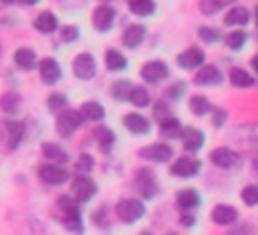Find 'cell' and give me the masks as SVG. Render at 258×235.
Segmentation results:
<instances>
[{
	"instance_id": "6da1fadb",
	"label": "cell",
	"mask_w": 258,
	"mask_h": 235,
	"mask_svg": "<svg viewBox=\"0 0 258 235\" xmlns=\"http://www.w3.org/2000/svg\"><path fill=\"white\" fill-rule=\"evenodd\" d=\"M56 205H58V209L62 213L60 221H62L64 229L71 231V233L81 235L83 233V217H81L79 201L73 199V197H69V195H60L58 201H56Z\"/></svg>"
},
{
	"instance_id": "7a4b0ae2",
	"label": "cell",
	"mask_w": 258,
	"mask_h": 235,
	"mask_svg": "<svg viewBox=\"0 0 258 235\" xmlns=\"http://www.w3.org/2000/svg\"><path fill=\"white\" fill-rule=\"evenodd\" d=\"M24 139V125L14 119H2L0 121V147L4 151H14Z\"/></svg>"
},
{
	"instance_id": "3957f363",
	"label": "cell",
	"mask_w": 258,
	"mask_h": 235,
	"mask_svg": "<svg viewBox=\"0 0 258 235\" xmlns=\"http://www.w3.org/2000/svg\"><path fill=\"white\" fill-rule=\"evenodd\" d=\"M115 213H117L119 221H123V223H135V221H139L145 215V205H143L141 199H133V197L121 199L117 203V207H115Z\"/></svg>"
},
{
	"instance_id": "277c9868",
	"label": "cell",
	"mask_w": 258,
	"mask_h": 235,
	"mask_svg": "<svg viewBox=\"0 0 258 235\" xmlns=\"http://www.w3.org/2000/svg\"><path fill=\"white\" fill-rule=\"evenodd\" d=\"M133 183H135V189L137 193L143 197V199H151L157 195V179L153 175V171L149 167H141L135 171V177H133Z\"/></svg>"
},
{
	"instance_id": "5b68a950",
	"label": "cell",
	"mask_w": 258,
	"mask_h": 235,
	"mask_svg": "<svg viewBox=\"0 0 258 235\" xmlns=\"http://www.w3.org/2000/svg\"><path fill=\"white\" fill-rule=\"evenodd\" d=\"M83 123H85V119H83L81 110L67 108V110H62V112L56 114V123H54V127H56V133H58L60 137H71Z\"/></svg>"
},
{
	"instance_id": "8992f818",
	"label": "cell",
	"mask_w": 258,
	"mask_h": 235,
	"mask_svg": "<svg viewBox=\"0 0 258 235\" xmlns=\"http://www.w3.org/2000/svg\"><path fill=\"white\" fill-rule=\"evenodd\" d=\"M71 193L79 203H87L97 193V183L89 175H77L71 183Z\"/></svg>"
},
{
	"instance_id": "52a82bcc",
	"label": "cell",
	"mask_w": 258,
	"mask_h": 235,
	"mask_svg": "<svg viewBox=\"0 0 258 235\" xmlns=\"http://www.w3.org/2000/svg\"><path fill=\"white\" fill-rule=\"evenodd\" d=\"M200 169H202V161H198V159H194V157H187V155L175 159V161L171 163V167H169L171 175L181 177V179L196 177V175L200 173Z\"/></svg>"
},
{
	"instance_id": "ba28073f",
	"label": "cell",
	"mask_w": 258,
	"mask_h": 235,
	"mask_svg": "<svg viewBox=\"0 0 258 235\" xmlns=\"http://www.w3.org/2000/svg\"><path fill=\"white\" fill-rule=\"evenodd\" d=\"M139 157L153 163H167L173 157V149L167 143H151L143 149H139Z\"/></svg>"
},
{
	"instance_id": "9c48e42d",
	"label": "cell",
	"mask_w": 258,
	"mask_h": 235,
	"mask_svg": "<svg viewBox=\"0 0 258 235\" xmlns=\"http://www.w3.org/2000/svg\"><path fill=\"white\" fill-rule=\"evenodd\" d=\"M73 72H75V76L81 78V80L93 78V76L97 74V62H95L93 54H89V52L77 54V58L73 60Z\"/></svg>"
},
{
	"instance_id": "30bf717a",
	"label": "cell",
	"mask_w": 258,
	"mask_h": 235,
	"mask_svg": "<svg viewBox=\"0 0 258 235\" xmlns=\"http://www.w3.org/2000/svg\"><path fill=\"white\" fill-rule=\"evenodd\" d=\"M38 177L46 185H62L69 181V171L56 163H46L38 167Z\"/></svg>"
},
{
	"instance_id": "8fae6325",
	"label": "cell",
	"mask_w": 258,
	"mask_h": 235,
	"mask_svg": "<svg viewBox=\"0 0 258 235\" xmlns=\"http://www.w3.org/2000/svg\"><path fill=\"white\" fill-rule=\"evenodd\" d=\"M169 76V68L163 60H149L141 66V78L149 84H155V82H161L163 78Z\"/></svg>"
},
{
	"instance_id": "7c38bea8",
	"label": "cell",
	"mask_w": 258,
	"mask_h": 235,
	"mask_svg": "<svg viewBox=\"0 0 258 235\" xmlns=\"http://www.w3.org/2000/svg\"><path fill=\"white\" fill-rule=\"evenodd\" d=\"M175 62H177V66L183 68V70L200 68V66H204V50H202L200 46H189V48H185L183 52L177 54Z\"/></svg>"
},
{
	"instance_id": "4fadbf2b",
	"label": "cell",
	"mask_w": 258,
	"mask_h": 235,
	"mask_svg": "<svg viewBox=\"0 0 258 235\" xmlns=\"http://www.w3.org/2000/svg\"><path fill=\"white\" fill-rule=\"evenodd\" d=\"M115 16H117V12H115L113 6H107V4L97 6V8L93 10V26H95L99 32H107V30L113 28Z\"/></svg>"
},
{
	"instance_id": "5bb4252c",
	"label": "cell",
	"mask_w": 258,
	"mask_h": 235,
	"mask_svg": "<svg viewBox=\"0 0 258 235\" xmlns=\"http://www.w3.org/2000/svg\"><path fill=\"white\" fill-rule=\"evenodd\" d=\"M210 161L220 169H232L240 161V155L230 147H216L210 153Z\"/></svg>"
},
{
	"instance_id": "9a60e30c",
	"label": "cell",
	"mask_w": 258,
	"mask_h": 235,
	"mask_svg": "<svg viewBox=\"0 0 258 235\" xmlns=\"http://www.w3.org/2000/svg\"><path fill=\"white\" fill-rule=\"evenodd\" d=\"M224 80V74L218 66L214 64H204L200 66V70L196 72L194 76V82L200 84V86H214V84H220Z\"/></svg>"
},
{
	"instance_id": "2e32d148",
	"label": "cell",
	"mask_w": 258,
	"mask_h": 235,
	"mask_svg": "<svg viewBox=\"0 0 258 235\" xmlns=\"http://www.w3.org/2000/svg\"><path fill=\"white\" fill-rule=\"evenodd\" d=\"M38 72H40V78L42 82L46 84H54L60 80L62 72H60V64L54 60V58H42L38 62Z\"/></svg>"
},
{
	"instance_id": "e0dca14e",
	"label": "cell",
	"mask_w": 258,
	"mask_h": 235,
	"mask_svg": "<svg viewBox=\"0 0 258 235\" xmlns=\"http://www.w3.org/2000/svg\"><path fill=\"white\" fill-rule=\"evenodd\" d=\"M181 143H183V149H185V151L196 153V151H200V149L204 147L206 137H204V133H202L200 129H196V127H185V129L181 131Z\"/></svg>"
},
{
	"instance_id": "ac0fdd59",
	"label": "cell",
	"mask_w": 258,
	"mask_h": 235,
	"mask_svg": "<svg viewBox=\"0 0 258 235\" xmlns=\"http://www.w3.org/2000/svg\"><path fill=\"white\" fill-rule=\"evenodd\" d=\"M123 125L133 135H147L151 131V123L143 114H137V112H127L123 116Z\"/></svg>"
},
{
	"instance_id": "d6986e66",
	"label": "cell",
	"mask_w": 258,
	"mask_h": 235,
	"mask_svg": "<svg viewBox=\"0 0 258 235\" xmlns=\"http://www.w3.org/2000/svg\"><path fill=\"white\" fill-rule=\"evenodd\" d=\"M145 26L143 24H129L125 30H123V46H127V48H137L143 40H145Z\"/></svg>"
},
{
	"instance_id": "ffe728a7",
	"label": "cell",
	"mask_w": 258,
	"mask_h": 235,
	"mask_svg": "<svg viewBox=\"0 0 258 235\" xmlns=\"http://www.w3.org/2000/svg\"><path fill=\"white\" fill-rule=\"evenodd\" d=\"M175 203H177L179 209L187 211V209L198 207V205L202 203V197H200V193H198L194 187H183V189H179V191L175 193Z\"/></svg>"
},
{
	"instance_id": "44dd1931",
	"label": "cell",
	"mask_w": 258,
	"mask_h": 235,
	"mask_svg": "<svg viewBox=\"0 0 258 235\" xmlns=\"http://www.w3.org/2000/svg\"><path fill=\"white\" fill-rule=\"evenodd\" d=\"M236 219H238V211H236V207H232V205L220 203V205H216V207L212 209V221H214L216 225H232Z\"/></svg>"
},
{
	"instance_id": "7402d4cb",
	"label": "cell",
	"mask_w": 258,
	"mask_h": 235,
	"mask_svg": "<svg viewBox=\"0 0 258 235\" xmlns=\"http://www.w3.org/2000/svg\"><path fill=\"white\" fill-rule=\"evenodd\" d=\"M248 22H250V10L246 6H232L224 16L226 26H246Z\"/></svg>"
},
{
	"instance_id": "603a6c76",
	"label": "cell",
	"mask_w": 258,
	"mask_h": 235,
	"mask_svg": "<svg viewBox=\"0 0 258 235\" xmlns=\"http://www.w3.org/2000/svg\"><path fill=\"white\" fill-rule=\"evenodd\" d=\"M34 28H36L38 32H42V34H52V32L58 28V20H56V16H54L52 12L44 10V12H40V14L34 18Z\"/></svg>"
},
{
	"instance_id": "cb8c5ba5",
	"label": "cell",
	"mask_w": 258,
	"mask_h": 235,
	"mask_svg": "<svg viewBox=\"0 0 258 235\" xmlns=\"http://www.w3.org/2000/svg\"><path fill=\"white\" fill-rule=\"evenodd\" d=\"M14 64L20 68V70H32L36 66V52L32 48H18L14 52Z\"/></svg>"
},
{
	"instance_id": "d4e9b609",
	"label": "cell",
	"mask_w": 258,
	"mask_h": 235,
	"mask_svg": "<svg viewBox=\"0 0 258 235\" xmlns=\"http://www.w3.org/2000/svg\"><path fill=\"white\" fill-rule=\"evenodd\" d=\"M105 66H107L111 72L123 70V68H127V58H125V54H121L117 48H107V50H105Z\"/></svg>"
},
{
	"instance_id": "484cf974",
	"label": "cell",
	"mask_w": 258,
	"mask_h": 235,
	"mask_svg": "<svg viewBox=\"0 0 258 235\" xmlns=\"http://www.w3.org/2000/svg\"><path fill=\"white\" fill-rule=\"evenodd\" d=\"M230 82H232V86H236V88H250V86H254L252 74L246 72V70L240 68V66H234V68L230 70Z\"/></svg>"
},
{
	"instance_id": "4316f807",
	"label": "cell",
	"mask_w": 258,
	"mask_h": 235,
	"mask_svg": "<svg viewBox=\"0 0 258 235\" xmlns=\"http://www.w3.org/2000/svg\"><path fill=\"white\" fill-rule=\"evenodd\" d=\"M131 90H133V84H131V80H127V78L115 80V82L111 84V96H113L117 102H125V100H129Z\"/></svg>"
},
{
	"instance_id": "83f0119b",
	"label": "cell",
	"mask_w": 258,
	"mask_h": 235,
	"mask_svg": "<svg viewBox=\"0 0 258 235\" xmlns=\"http://www.w3.org/2000/svg\"><path fill=\"white\" fill-rule=\"evenodd\" d=\"M79 110H81V114H83L85 121H101V119L105 116V108H103V104L97 102V100H87V102H83V106H81Z\"/></svg>"
},
{
	"instance_id": "f1b7e54d",
	"label": "cell",
	"mask_w": 258,
	"mask_h": 235,
	"mask_svg": "<svg viewBox=\"0 0 258 235\" xmlns=\"http://www.w3.org/2000/svg\"><path fill=\"white\" fill-rule=\"evenodd\" d=\"M159 131L163 137H169V139H175V137H181V125L179 121L173 116V114H167L163 121H159Z\"/></svg>"
},
{
	"instance_id": "f546056e",
	"label": "cell",
	"mask_w": 258,
	"mask_h": 235,
	"mask_svg": "<svg viewBox=\"0 0 258 235\" xmlns=\"http://www.w3.org/2000/svg\"><path fill=\"white\" fill-rule=\"evenodd\" d=\"M42 155H44L48 161L56 163V165H62V163L69 161V155H67L64 149L58 147L56 143H44V145H42Z\"/></svg>"
},
{
	"instance_id": "4dcf8cb0",
	"label": "cell",
	"mask_w": 258,
	"mask_h": 235,
	"mask_svg": "<svg viewBox=\"0 0 258 235\" xmlns=\"http://www.w3.org/2000/svg\"><path fill=\"white\" fill-rule=\"evenodd\" d=\"M93 135H95V139H97L101 151H103V153H109L111 147H113V143H115V133H113L109 127H97V129L93 131Z\"/></svg>"
},
{
	"instance_id": "1f68e13d",
	"label": "cell",
	"mask_w": 258,
	"mask_h": 235,
	"mask_svg": "<svg viewBox=\"0 0 258 235\" xmlns=\"http://www.w3.org/2000/svg\"><path fill=\"white\" fill-rule=\"evenodd\" d=\"M189 110H191L196 116H204V114H208L210 110H214V106H212V102H210L208 96L194 94V96H189Z\"/></svg>"
},
{
	"instance_id": "d6a6232c",
	"label": "cell",
	"mask_w": 258,
	"mask_h": 235,
	"mask_svg": "<svg viewBox=\"0 0 258 235\" xmlns=\"http://www.w3.org/2000/svg\"><path fill=\"white\" fill-rule=\"evenodd\" d=\"M20 94L18 92H4L0 96V108L6 112V114H16L20 110Z\"/></svg>"
},
{
	"instance_id": "836d02e7",
	"label": "cell",
	"mask_w": 258,
	"mask_h": 235,
	"mask_svg": "<svg viewBox=\"0 0 258 235\" xmlns=\"http://www.w3.org/2000/svg\"><path fill=\"white\" fill-rule=\"evenodd\" d=\"M129 10L135 16H151L155 12V2L153 0H127Z\"/></svg>"
},
{
	"instance_id": "e575fe53",
	"label": "cell",
	"mask_w": 258,
	"mask_h": 235,
	"mask_svg": "<svg viewBox=\"0 0 258 235\" xmlns=\"http://www.w3.org/2000/svg\"><path fill=\"white\" fill-rule=\"evenodd\" d=\"M236 0H200V10L206 14V16H212L216 12H220L222 8L234 4Z\"/></svg>"
},
{
	"instance_id": "d590c367",
	"label": "cell",
	"mask_w": 258,
	"mask_h": 235,
	"mask_svg": "<svg viewBox=\"0 0 258 235\" xmlns=\"http://www.w3.org/2000/svg\"><path fill=\"white\" fill-rule=\"evenodd\" d=\"M46 104H48V110H52V112H62V110H67L69 98H67V94H62V92H50L48 98H46Z\"/></svg>"
},
{
	"instance_id": "8d00e7d4",
	"label": "cell",
	"mask_w": 258,
	"mask_h": 235,
	"mask_svg": "<svg viewBox=\"0 0 258 235\" xmlns=\"http://www.w3.org/2000/svg\"><path fill=\"white\" fill-rule=\"evenodd\" d=\"M246 40H248V34H246L244 30H234V32H230V34L224 36V42H226L228 48H232V50H240V48L246 44Z\"/></svg>"
},
{
	"instance_id": "74e56055",
	"label": "cell",
	"mask_w": 258,
	"mask_h": 235,
	"mask_svg": "<svg viewBox=\"0 0 258 235\" xmlns=\"http://www.w3.org/2000/svg\"><path fill=\"white\" fill-rule=\"evenodd\" d=\"M129 102H131V104H135V106H139V108L147 106V104L151 102L147 88H143V86H133V90H131V96H129Z\"/></svg>"
},
{
	"instance_id": "f35d334b",
	"label": "cell",
	"mask_w": 258,
	"mask_h": 235,
	"mask_svg": "<svg viewBox=\"0 0 258 235\" xmlns=\"http://www.w3.org/2000/svg\"><path fill=\"white\" fill-rule=\"evenodd\" d=\"M240 199H242V203L248 205V207L258 205V185H246V187L240 191Z\"/></svg>"
},
{
	"instance_id": "ab89813d",
	"label": "cell",
	"mask_w": 258,
	"mask_h": 235,
	"mask_svg": "<svg viewBox=\"0 0 258 235\" xmlns=\"http://www.w3.org/2000/svg\"><path fill=\"white\" fill-rule=\"evenodd\" d=\"M198 36H200L204 42L214 44V42H218V40L222 38V32H220L218 28H212V26H200V28H198Z\"/></svg>"
},
{
	"instance_id": "60d3db41",
	"label": "cell",
	"mask_w": 258,
	"mask_h": 235,
	"mask_svg": "<svg viewBox=\"0 0 258 235\" xmlns=\"http://www.w3.org/2000/svg\"><path fill=\"white\" fill-rule=\"evenodd\" d=\"M93 167H95V159H93L89 153H83V155L79 157V161H77V171L83 175V173H91Z\"/></svg>"
},
{
	"instance_id": "b9f144b4",
	"label": "cell",
	"mask_w": 258,
	"mask_h": 235,
	"mask_svg": "<svg viewBox=\"0 0 258 235\" xmlns=\"http://www.w3.org/2000/svg\"><path fill=\"white\" fill-rule=\"evenodd\" d=\"M79 26H75V24H67V26H62L60 28V38L64 40V42H75L77 38H79Z\"/></svg>"
},
{
	"instance_id": "7bdbcfd3",
	"label": "cell",
	"mask_w": 258,
	"mask_h": 235,
	"mask_svg": "<svg viewBox=\"0 0 258 235\" xmlns=\"http://www.w3.org/2000/svg\"><path fill=\"white\" fill-rule=\"evenodd\" d=\"M167 114H171V112H169V106H167L163 100H157V102L153 104V119L159 123V121H163Z\"/></svg>"
},
{
	"instance_id": "ee69618b",
	"label": "cell",
	"mask_w": 258,
	"mask_h": 235,
	"mask_svg": "<svg viewBox=\"0 0 258 235\" xmlns=\"http://www.w3.org/2000/svg\"><path fill=\"white\" fill-rule=\"evenodd\" d=\"M226 119H228V112L224 110V108H214L212 110V125L216 127V129H220V127H224L226 125Z\"/></svg>"
},
{
	"instance_id": "f6af8a7d",
	"label": "cell",
	"mask_w": 258,
	"mask_h": 235,
	"mask_svg": "<svg viewBox=\"0 0 258 235\" xmlns=\"http://www.w3.org/2000/svg\"><path fill=\"white\" fill-rule=\"evenodd\" d=\"M185 86H187V84H185L183 80H177L171 88H167V96H169V98H179V96L185 92Z\"/></svg>"
},
{
	"instance_id": "bcb514c9",
	"label": "cell",
	"mask_w": 258,
	"mask_h": 235,
	"mask_svg": "<svg viewBox=\"0 0 258 235\" xmlns=\"http://www.w3.org/2000/svg\"><path fill=\"white\" fill-rule=\"evenodd\" d=\"M93 221H95L99 227H107V225H109V223H107V209H105V207L97 209L95 215H93Z\"/></svg>"
},
{
	"instance_id": "7dc6e473",
	"label": "cell",
	"mask_w": 258,
	"mask_h": 235,
	"mask_svg": "<svg viewBox=\"0 0 258 235\" xmlns=\"http://www.w3.org/2000/svg\"><path fill=\"white\" fill-rule=\"evenodd\" d=\"M228 235H252V227L248 225V223H242V225H238V227H234Z\"/></svg>"
},
{
	"instance_id": "c3c4849f",
	"label": "cell",
	"mask_w": 258,
	"mask_h": 235,
	"mask_svg": "<svg viewBox=\"0 0 258 235\" xmlns=\"http://www.w3.org/2000/svg\"><path fill=\"white\" fill-rule=\"evenodd\" d=\"M194 223H196V217H194L191 213L183 211V213H181V217H179V225H183V227H191Z\"/></svg>"
},
{
	"instance_id": "681fc988",
	"label": "cell",
	"mask_w": 258,
	"mask_h": 235,
	"mask_svg": "<svg viewBox=\"0 0 258 235\" xmlns=\"http://www.w3.org/2000/svg\"><path fill=\"white\" fill-rule=\"evenodd\" d=\"M248 141H252V143H258V123L248 127Z\"/></svg>"
},
{
	"instance_id": "f907efd6",
	"label": "cell",
	"mask_w": 258,
	"mask_h": 235,
	"mask_svg": "<svg viewBox=\"0 0 258 235\" xmlns=\"http://www.w3.org/2000/svg\"><path fill=\"white\" fill-rule=\"evenodd\" d=\"M252 68H254V70L258 72V54H256V56L252 58Z\"/></svg>"
},
{
	"instance_id": "816d5d0a",
	"label": "cell",
	"mask_w": 258,
	"mask_h": 235,
	"mask_svg": "<svg viewBox=\"0 0 258 235\" xmlns=\"http://www.w3.org/2000/svg\"><path fill=\"white\" fill-rule=\"evenodd\" d=\"M22 4H26V6H32V4H36V2H40V0H20Z\"/></svg>"
},
{
	"instance_id": "f5cc1de1",
	"label": "cell",
	"mask_w": 258,
	"mask_h": 235,
	"mask_svg": "<svg viewBox=\"0 0 258 235\" xmlns=\"http://www.w3.org/2000/svg\"><path fill=\"white\" fill-rule=\"evenodd\" d=\"M254 22H256V26H258V4L254 6Z\"/></svg>"
},
{
	"instance_id": "db71d44e",
	"label": "cell",
	"mask_w": 258,
	"mask_h": 235,
	"mask_svg": "<svg viewBox=\"0 0 258 235\" xmlns=\"http://www.w3.org/2000/svg\"><path fill=\"white\" fill-rule=\"evenodd\" d=\"M2 4H10V2H14V0H0Z\"/></svg>"
},
{
	"instance_id": "11a10c76",
	"label": "cell",
	"mask_w": 258,
	"mask_h": 235,
	"mask_svg": "<svg viewBox=\"0 0 258 235\" xmlns=\"http://www.w3.org/2000/svg\"><path fill=\"white\" fill-rule=\"evenodd\" d=\"M139 235H153V233H149V231H143V233H139Z\"/></svg>"
},
{
	"instance_id": "9f6ffc18",
	"label": "cell",
	"mask_w": 258,
	"mask_h": 235,
	"mask_svg": "<svg viewBox=\"0 0 258 235\" xmlns=\"http://www.w3.org/2000/svg\"><path fill=\"white\" fill-rule=\"evenodd\" d=\"M171 235H175V233H171Z\"/></svg>"
},
{
	"instance_id": "6f0895ef",
	"label": "cell",
	"mask_w": 258,
	"mask_h": 235,
	"mask_svg": "<svg viewBox=\"0 0 258 235\" xmlns=\"http://www.w3.org/2000/svg\"><path fill=\"white\" fill-rule=\"evenodd\" d=\"M105 2H107V0H105Z\"/></svg>"
}]
</instances>
